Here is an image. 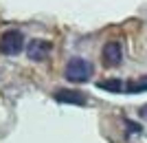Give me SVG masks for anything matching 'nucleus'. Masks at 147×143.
Returning a JSON list of instances; mask_svg holds the SVG:
<instances>
[{
    "label": "nucleus",
    "mask_w": 147,
    "mask_h": 143,
    "mask_svg": "<svg viewBox=\"0 0 147 143\" xmlns=\"http://www.w3.org/2000/svg\"><path fill=\"white\" fill-rule=\"evenodd\" d=\"M92 70L94 68H92V64L88 62L86 57H73V60H68L64 75H66L68 81L81 84V81H88L92 77Z\"/></svg>",
    "instance_id": "1"
},
{
    "label": "nucleus",
    "mask_w": 147,
    "mask_h": 143,
    "mask_svg": "<svg viewBox=\"0 0 147 143\" xmlns=\"http://www.w3.org/2000/svg\"><path fill=\"white\" fill-rule=\"evenodd\" d=\"M24 49V35L16 29H9L0 35V53L5 55H18Z\"/></svg>",
    "instance_id": "2"
},
{
    "label": "nucleus",
    "mask_w": 147,
    "mask_h": 143,
    "mask_svg": "<svg viewBox=\"0 0 147 143\" xmlns=\"http://www.w3.org/2000/svg\"><path fill=\"white\" fill-rule=\"evenodd\" d=\"M101 60H103L105 66H119V64L123 62V44L117 42V40H110V42L103 46V51H101Z\"/></svg>",
    "instance_id": "3"
},
{
    "label": "nucleus",
    "mask_w": 147,
    "mask_h": 143,
    "mask_svg": "<svg viewBox=\"0 0 147 143\" xmlns=\"http://www.w3.org/2000/svg\"><path fill=\"white\" fill-rule=\"evenodd\" d=\"M51 49H53V44L46 42V40H31V44L26 46V55L33 62H44L49 57Z\"/></svg>",
    "instance_id": "4"
},
{
    "label": "nucleus",
    "mask_w": 147,
    "mask_h": 143,
    "mask_svg": "<svg viewBox=\"0 0 147 143\" xmlns=\"http://www.w3.org/2000/svg\"><path fill=\"white\" fill-rule=\"evenodd\" d=\"M53 97H55V101H59V104H73V106H86L88 104L86 95L79 93V90H57Z\"/></svg>",
    "instance_id": "5"
},
{
    "label": "nucleus",
    "mask_w": 147,
    "mask_h": 143,
    "mask_svg": "<svg viewBox=\"0 0 147 143\" xmlns=\"http://www.w3.org/2000/svg\"><path fill=\"white\" fill-rule=\"evenodd\" d=\"M101 90H110V93H121L123 88H125V84H123L121 79H103L97 84Z\"/></svg>",
    "instance_id": "6"
},
{
    "label": "nucleus",
    "mask_w": 147,
    "mask_h": 143,
    "mask_svg": "<svg viewBox=\"0 0 147 143\" xmlns=\"http://www.w3.org/2000/svg\"><path fill=\"white\" fill-rule=\"evenodd\" d=\"M125 90H127V93H143V90H147V77L129 81L127 86H125Z\"/></svg>",
    "instance_id": "7"
}]
</instances>
